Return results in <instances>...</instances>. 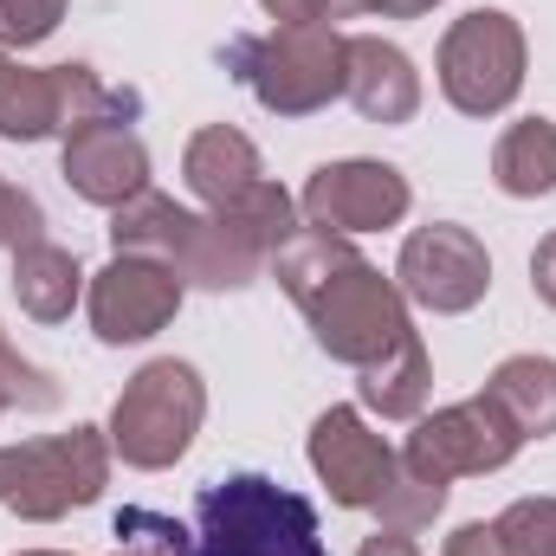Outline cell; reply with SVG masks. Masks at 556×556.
Masks as SVG:
<instances>
[{"instance_id":"1","label":"cell","mask_w":556,"mask_h":556,"mask_svg":"<svg viewBox=\"0 0 556 556\" xmlns=\"http://www.w3.org/2000/svg\"><path fill=\"white\" fill-rule=\"evenodd\" d=\"M273 278L298 298V311L311 317V337L337 363L376 369V363H389L415 337L402 285L376 273L343 233H324V227L298 233L291 247L273 253Z\"/></svg>"},{"instance_id":"29","label":"cell","mask_w":556,"mask_h":556,"mask_svg":"<svg viewBox=\"0 0 556 556\" xmlns=\"http://www.w3.org/2000/svg\"><path fill=\"white\" fill-rule=\"evenodd\" d=\"M440 0H330V20H350V13H382V20H415L433 13Z\"/></svg>"},{"instance_id":"12","label":"cell","mask_w":556,"mask_h":556,"mask_svg":"<svg viewBox=\"0 0 556 556\" xmlns=\"http://www.w3.org/2000/svg\"><path fill=\"white\" fill-rule=\"evenodd\" d=\"M181 311V278L162 260L142 253H117L104 273L91 278V330L104 343H142L155 337L168 317Z\"/></svg>"},{"instance_id":"30","label":"cell","mask_w":556,"mask_h":556,"mask_svg":"<svg viewBox=\"0 0 556 556\" xmlns=\"http://www.w3.org/2000/svg\"><path fill=\"white\" fill-rule=\"evenodd\" d=\"M440 556H511V551H505L498 525H459V531L446 538V551H440Z\"/></svg>"},{"instance_id":"19","label":"cell","mask_w":556,"mask_h":556,"mask_svg":"<svg viewBox=\"0 0 556 556\" xmlns=\"http://www.w3.org/2000/svg\"><path fill=\"white\" fill-rule=\"evenodd\" d=\"M492 181H498L505 194H518V201L551 194L556 188V124H544V117L511 124V130L498 137V149H492Z\"/></svg>"},{"instance_id":"13","label":"cell","mask_w":556,"mask_h":556,"mask_svg":"<svg viewBox=\"0 0 556 556\" xmlns=\"http://www.w3.org/2000/svg\"><path fill=\"white\" fill-rule=\"evenodd\" d=\"M65 181L98 207H124L149 188V149L130 137V124L72 130L65 137Z\"/></svg>"},{"instance_id":"11","label":"cell","mask_w":556,"mask_h":556,"mask_svg":"<svg viewBox=\"0 0 556 556\" xmlns=\"http://www.w3.org/2000/svg\"><path fill=\"white\" fill-rule=\"evenodd\" d=\"M408 181L389 162H324L304 181V214L324 233H376L408 214Z\"/></svg>"},{"instance_id":"35","label":"cell","mask_w":556,"mask_h":556,"mask_svg":"<svg viewBox=\"0 0 556 556\" xmlns=\"http://www.w3.org/2000/svg\"><path fill=\"white\" fill-rule=\"evenodd\" d=\"M117 556H142V551H117Z\"/></svg>"},{"instance_id":"9","label":"cell","mask_w":556,"mask_h":556,"mask_svg":"<svg viewBox=\"0 0 556 556\" xmlns=\"http://www.w3.org/2000/svg\"><path fill=\"white\" fill-rule=\"evenodd\" d=\"M395 278H402V298H415L420 311L453 317V311H472V304L485 298V285H492V260H485V247H479L466 227L433 220V227L408 233Z\"/></svg>"},{"instance_id":"34","label":"cell","mask_w":556,"mask_h":556,"mask_svg":"<svg viewBox=\"0 0 556 556\" xmlns=\"http://www.w3.org/2000/svg\"><path fill=\"white\" fill-rule=\"evenodd\" d=\"M20 556H65V551H20Z\"/></svg>"},{"instance_id":"18","label":"cell","mask_w":556,"mask_h":556,"mask_svg":"<svg viewBox=\"0 0 556 556\" xmlns=\"http://www.w3.org/2000/svg\"><path fill=\"white\" fill-rule=\"evenodd\" d=\"M65 130V104H59V65L33 72V65H0V137L39 142Z\"/></svg>"},{"instance_id":"21","label":"cell","mask_w":556,"mask_h":556,"mask_svg":"<svg viewBox=\"0 0 556 556\" xmlns=\"http://www.w3.org/2000/svg\"><path fill=\"white\" fill-rule=\"evenodd\" d=\"M427 389H433V369H427V343H420V330L389 356V363L363 369V402H369L382 420H415L420 402H427Z\"/></svg>"},{"instance_id":"10","label":"cell","mask_w":556,"mask_h":556,"mask_svg":"<svg viewBox=\"0 0 556 556\" xmlns=\"http://www.w3.org/2000/svg\"><path fill=\"white\" fill-rule=\"evenodd\" d=\"M311 466H317V479L330 485V498L343 511H382L402 453H389L382 433H369L356 408H330L311 427Z\"/></svg>"},{"instance_id":"26","label":"cell","mask_w":556,"mask_h":556,"mask_svg":"<svg viewBox=\"0 0 556 556\" xmlns=\"http://www.w3.org/2000/svg\"><path fill=\"white\" fill-rule=\"evenodd\" d=\"M117 538H124V551H142V556H194V538L175 525V518H162V511H117Z\"/></svg>"},{"instance_id":"3","label":"cell","mask_w":556,"mask_h":556,"mask_svg":"<svg viewBox=\"0 0 556 556\" xmlns=\"http://www.w3.org/2000/svg\"><path fill=\"white\" fill-rule=\"evenodd\" d=\"M194 556H330L317 505L266 472H233L194 498Z\"/></svg>"},{"instance_id":"17","label":"cell","mask_w":556,"mask_h":556,"mask_svg":"<svg viewBox=\"0 0 556 556\" xmlns=\"http://www.w3.org/2000/svg\"><path fill=\"white\" fill-rule=\"evenodd\" d=\"M78 278L85 273H78V260H72L65 247L33 240V247L13 253V298H20V311L39 317V324L72 317V304H78Z\"/></svg>"},{"instance_id":"6","label":"cell","mask_w":556,"mask_h":556,"mask_svg":"<svg viewBox=\"0 0 556 556\" xmlns=\"http://www.w3.org/2000/svg\"><path fill=\"white\" fill-rule=\"evenodd\" d=\"M201 415H207L201 376H194L188 363L162 356V363L137 369V382L117 395V408H111V446H117L130 466H142V472L175 466V459L188 453V440L201 433Z\"/></svg>"},{"instance_id":"33","label":"cell","mask_w":556,"mask_h":556,"mask_svg":"<svg viewBox=\"0 0 556 556\" xmlns=\"http://www.w3.org/2000/svg\"><path fill=\"white\" fill-rule=\"evenodd\" d=\"M356 556H420V551H415V538H402V531H376Z\"/></svg>"},{"instance_id":"31","label":"cell","mask_w":556,"mask_h":556,"mask_svg":"<svg viewBox=\"0 0 556 556\" xmlns=\"http://www.w3.org/2000/svg\"><path fill=\"white\" fill-rule=\"evenodd\" d=\"M278 26H324L330 20V0H260Z\"/></svg>"},{"instance_id":"24","label":"cell","mask_w":556,"mask_h":556,"mask_svg":"<svg viewBox=\"0 0 556 556\" xmlns=\"http://www.w3.org/2000/svg\"><path fill=\"white\" fill-rule=\"evenodd\" d=\"M511 556H556V498H518L505 518H492Z\"/></svg>"},{"instance_id":"16","label":"cell","mask_w":556,"mask_h":556,"mask_svg":"<svg viewBox=\"0 0 556 556\" xmlns=\"http://www.w3.org/2000/svg\"><path fill=\"white\" fill-rule=\"evenodd\" d=\"M485 395L505 408V420H511L525 440L556 433V363L551 356H505V363L492 369Z\"/></svg>"},{"instance_id":"36","label":"cell","mask_w":556,"mask_h":556,"mask_svg":"<svg viewBox=\"0 0 556 556\" xmlns=\"http://www.w3.org/2000/svg\"><path fill=\"white\" fill-rule=\"evenodd\" d=\"M0 65H7V59H0Z\"/></svg>"},{"instance_id":"23","label":"cell","mask_w":556,"mask_h":556,"mask_svg":"<svg viewBox=\"0 0 556 556\" xmlns=\"http://www.w3.org/2000/svg\"><path fill=\"white\" fill-rule=\"evenodd\" d=\"M440 505H446V485H440V479H427L415 466H395V485H389V498H382V525L402 531V538H415L420 525H433Z\"/></svg>"},{"instance_id":"14","label":"cell","mask_w":556,"mask_h":556,"mask_svg":"<svg viewBox=\"0 0 556 556\" xmlns=\"http://www.w3.org/2000/svg\"><path fill=\"white\" fill-rule=\"evenodd\" d=\"M343 98L369 117V124H408L420 111V72L415 59L376 33L350 39V72H343Z\"/></svg>"},{"instance_id":"7","label":"cell","mask_w":556,"mask_h":556,"mask_svg":"<svg viewBox=\"0 0 556 556\" xmlns=\"http://www.w3.org/2000/svg\"><path fill=\"white\" fill-rule=\"evenodd\" d=\"M440 91L466 117H498L525 91V33L511 13H466L440 39Z\"/></svg>"},{"instance_id":"8","label":"cell","mask_w":556,"mask_h":556,"mask_svg":"<svg viewBox=\"0 0 556 556\" xmlns=\"http://www.w3.org/2000/svg\"><path fill=\"white\" fill-rule=\"evenodd\" d=\"M525 446V433L505 420V408L492 395H472V402H453L440 415H427L402 446V466H415L427 479H459V472H498L511 466V453Z\"/></svg>"},{"instance_id":"28","label":"cell","mask_w":556,"mask_h":556,"mask_svg":"<svg viewBox=\"0 0 556 556\" xmlns=\"http://www.w3.org/2000/svg\"><path fill=\"white\" fill-rule=\"evenodd\" d=\"M39 233H46V214H39V201H33L26 188L0 181V247H7V253H20V247H33Z\"/></svg>"},{"instance_id":"25","label":"cell","mask_w":556,"mask_h":556,"mask_svg":"<svg viewBox=\"0 0 556 556\" xmlns=\"http://www.w3.org/2000/svg\"><path fill=\"white\" fill-rule=\"evenodd\" d=\"M0 402H7V408H33V415H46V408L59 402L52 376H46V369H33V363L7 343V330H0Z\"/></svg>"},{"instance_id":"22","label":"cell","mask_w":556,"mask_h":556,"mask_svg":"<svg viewBox=\"0 0 556 556\" xmlns=\"http://www.w3.org/2000/svg\"><path fill=\"white\" fill-rule=\"evenodd\" d=\"M59 104H65V137L91 130V124H130L137 117V98L104 85L91 65H59Z\"/></svg>"},{"instance_id":"5","label":"cell","mask_w":556,"mask_h":556,"mask_svg":"<svg viewBox=\"0 0 556 556\" xmlns=\"http://www.w3.org/2000/svg\"><path fill=\"white\" fill-rule=\"evenodd\" d=\"M104 479H111V446L98 427L0 446V505L33 525H52L78 505H91L104 492Z\"/></svg>"},{"instance_id":"2","label":"cell","mask_w":556,"mask_h":556,"mask_svg":"<svg viewBox=\"0 0 556 556\" xmlns=\"http://www.w3.org/2000/svg\"><path fill=\"white\" fill-rule=\"evenodd\" d=\"M111 247L117 253H142V260H162L181 285H207V291H240L266 266L214 214H188V207H175L168 194H149V188L111 214Z\"/></svg>"},{"instance_id":"32","label":"cell","mask_w":556,"mask_h":556,"mask_svg":"<svg viewBox=\"0 0 556 556\" xmlns=\"http://www.w3.org/2000/svg\"><path fill=\"white\" fill-rule=\"evenodd\" d=\"M531 285H538V298L556 311V233L538 240V253H531Z\"/></svg>"},{"instance_id":"4","label":"cell","mask_w":556,"mask_h":556,"mask_svg":"<svg viewBox=\"0 0 556 556\" xmlns=\"http://www.w3.org/2000/svg\"><path fill=\"white\" fill-rule=\"evenodd\" d=\"M233 72L253 85V98L278 117H311L343 91L350 72V39L324 20V26H273L260 39L233 46Z\"/></svg>"},{"instance_id":"20","label":"cell","mask_w":556,"mask_h":556,"mask_svg":"<svg viewBox=\"0 0 556 556\" xmlns=\"http://www.w3.org/2000/svg\"><path fill=\"white\" fill-rule=\"evenodd\" d=\"M214 220L220 227H233L260 260H273L278 247H291L304 227H298V207H291V194L278 188V181H253L240 201H227V207H214Z\"/></svg>"},{"instance_id":"27","label":"cell","mask_w":556,"mask_h":556,"mask_svg":"<svg viewBox=\"0 0 556 556\" xmlns=\"http://www.w3.org/2000/svg\"><path fill=\"white\" fill-rule=\"evenodd\" d=\"M65 0H0V46H39L59 26Z\"/></svg>"},{"instance_id":"15","label":"cell","mask_w":556,"mask_h":556,"mask_svg":"<svg viewBox=\"0 0 556 556\" xmlns=\"http://www.w3.org/2000/svg\"><path fill=\"white\" fill-rule=\"evenodd\" d=\"M181 175H188V188H194L207 207H227V201H240L253 181H266V175H260V149L240 137V130H227V124H207L201 137L188 142Z\"/></svg>"}]
</instances>
